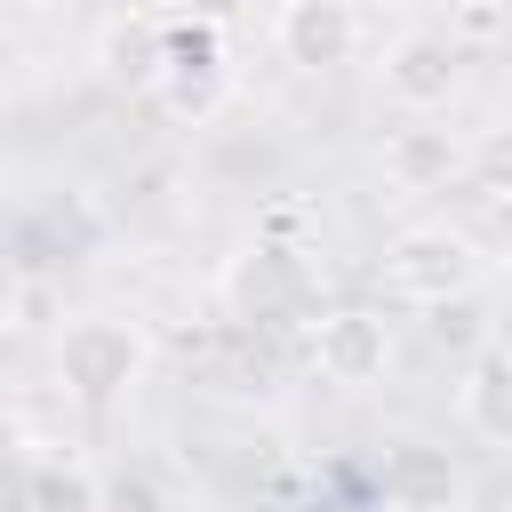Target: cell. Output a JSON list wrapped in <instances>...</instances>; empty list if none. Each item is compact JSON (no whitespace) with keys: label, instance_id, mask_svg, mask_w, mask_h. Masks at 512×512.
Here are the masks:
<instances>
[{"label":"cell","instance_id":"6da1fadb","mask_svg":"<svg viewBox=\"0 0 512 512\" xmlns=\"http://www.w3.org/2000/svg\"><path fill=\"white\" fill-rule=\"evenodd\" d=\"M488 272H496V256H488L480 232L456 224V216H416V224H400V232L384 240V288H392L400 304H424V312L480 296Z\"/></svg>","mask_w":512,"mask_h":512},{"label":"cell","instance_id":"7a4b0ae2","mask_svg":"<svg viewBox=\"0 0 512 512\" xmlns=\"http://www.w3.org/2000/svg\"><path fill=\"white\" fill-rule=\"evenodd\" d=\"M232 88H240L232 32H224L208 8H176V16H160V64H152V88H144V96H160L168 120L200 128V120H216V112L232 104Z\"/></svg>","mask_w":512,"mask_h":512},{"label":"cell","instance_id":"3957f363","mask_svg":"<svg viewBox=\"0 0 512 512\" xmlns=\"http://www.w3.org/2000/svg\"><path fill=\"white\" fill-rule=\"evenodd\" d=\"M48 368H56L64 400H80V408H120V400H136L144 376H152V336H144L128 312H80V320H64Z\"/></svg>","mask_w":512,"mask_h":512},{"label":"cell","instance_id":"277c9868","mask_svg":"<svg viewBox=\"0 0 512 512\" xmlns=\"http://www.w3.org/2000/svg\"><path fill=\"white\" fill-rule=\"evenodd\" d=\"M376 88H384V104H392L400 120L448 112V104L464 96V40H456L448 24H408V32H392L384 56H376Z\"/></svg>","mask_w":512,"mask_h":512},{"label":"cell","instance_id":"5b68a950","mask_svg":"<svg viewBox=\"0 0 512 512\" xmlns=\"http://www.w3.org/2000/svg\"><path fill=\"white\" fill-rule=\"evenodd\" d=\"M360 48H368V16H360V0H280L272 8V56L288 64V72H344V64H360Z\"/></svg>","mask_w":512,"mask_h":512},{"label":"cell","instance_id":"8992f818","mask_svg":"<svg viewBox=\"0 0 512 512\" xmlns=\"http://www.w3.org/2000/svg\"><path fill=\"white\" fill-rule=\"evenodd\" d=\"M392 352H400V344H392V320H384L376 304H328V312L312 320V376L336 384V392L384 384Z\"/></svg>","mask_w":512,"mask_h":512},{"label":"cell","instance_id":"52a82bcc","mask_svg":"<svg viewBox=\"0 0 512 512\" xmlns=\"http://www.w3.org/2000/svg\"><path fill=\"white\" fill-rule=\"evenodd\" d=\"M376 168H384L392 192L432 200V192H456V184L472 176V136L448 128V112H432V120H400V128L376 144Z\"/></svg>","mask_w":512,"mask_h":512},{"label":"cell","instance_id":"ba28073f","mask_svg":"<svg viewBox=\"0 0 512 512\" xmlns=\"http://www.w3.org/2000/svg\"><path fill=\"white\" fill-rule=\"evenodd\" d=\"M216 304H224V320H288L296 304H304V264H296V248H280V240H240L224 264H216Z\"/></svg>","mask_w":512,"mask_h":512},{"label":"cell","instance_id":"9c48e42d","mask_svg":"<svg viewBox=\"0 0 512 512\" xmlns=\"http://www.w3.org/2000/svg\"><path fill=\"white\" fill-rule=\"evenodd\" d=\"M456 424L480 440V448H504L512 440V368H504V344L496 336H480L472 344V360L456 368Z\"/></svg>","mask_w":512,"mask_h":512},{"label":"cell","instance_id":"30bf717a","mask_svg":"<svg viewBox=\"0 0 512 512\" xmlns=\"http://www.w3.org/2000/svg\"><path fill=\"white\" fill-rule=\"evenodd\" d=\"M384 504L392 512H464V472L432 440H400L384 456Z\"/></svg>","mask_w":512,"mask_h":512},{"label":"cell","instance_id":"8fae6325","mask_svg":"<svg viewBox=\"0 0 512 512\" xmlns=\"http://www.w3.org/2000/svg\"><path fill=\"white\" fill-rule=\"evenodd\" d=\"M88 64H96L104 88L144 96V88H152V64H160V8H120V16H104L96 40H88Z\"/></svg>","mask_w":512,"mask_h":512},{"label":"cell","instance_id":"7c38bea8","mask_svg":"<svg viewBox=\"0 0 512 512\" xmlns=\"http://www.w3.org/2000/svg\"><path fill=\"white\" fill-rule=\"evenodd\" d=\"M24 320H32V280H24V264L0 248V336H24Z\"/></svg>","mask_w":512,"mask_h":512},{"label":"cell","instance_id":"4fadbf2b","mask_svg":"<svg viewBox=\"0 0 512 512\" xmlns=\"http://www.w3.org/2000/svg\"><path fill=\"white\" fill-rule=\"evenodd\" d=\"M32 456H40V448H32V424H24L16 408H0V488H16Z\"/></svg>","mask_w":512,"mask_h":512},{"label":"cell","instance_id":"5bb4252c","mask_svg":"<svg viewBox=\"0 0 512 512\" xmlns=\"http://www.w3.org/2000/svg\"><path fill=\"white\" fill-rule=\"evenodd\" d=\"M448 32L472 48V40H496V0H456L448 8Z\"/></svg>","mask_w":512,"mask_h":512},{"label":"cell","instance_id":"9a60e30c","mask_svg":"<svg viewBox=\"0 0 512 512\" xmlns=\"http://www.w3.org/2000/svg\"><path fill=\"white\" fill-rule=\"evenodd\" d=\"M0 8H16V16H56L64 0H0Z\"/></svg>","mask_w":512,"mask_h":512},{"label":"cell","instance_id":"2e32d148","mask_svg":"<svg viewBox=\"0 0 512 512\" xmlns=\"http://www.w3.org/2000/svg\"><path fill=\"white\" fill-rule=\"evenodd\" d=\"M392 8H400V0H392Z\"/></svg>","mask_w":512,"mask_h":512}]
</instances>
